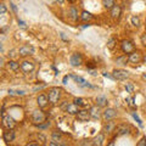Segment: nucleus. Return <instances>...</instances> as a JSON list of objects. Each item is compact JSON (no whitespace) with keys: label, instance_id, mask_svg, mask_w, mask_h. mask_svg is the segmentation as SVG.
<instances>
[{"label":"nucleus","instance_id":"nucleus-35","mask_svg":"<svg viewBox=\"0 0 146 146\" xmlns=\"http://www.w3.org/2000/svg\"><path fill=\"white\" fill-rule=\"evenodd\" d=\"M5 12H6V6H5V4H4V3H1V4H0V13L4 15Z\"/></svg>","mask_w":146,"mask_h":146},{"label":"nucleus","instance_id":"nucleus-26","mask_svg":"<svg viewBox=\"0 0 146 146\" xmlns=\"http://www.w3.org/2000/svg\"><path fill=\"white\" fill-rule=\"evenodd\" d=\"M73 102H74L76 105H78V106H84V105L86 104L85 100L82 99V98H76L74 100H73Z\"/></svg>","mask_w":146,"mask_h":146},{"label":"nucleus","instance_id":"nucleus-3","mask_svg":"<svg viewBox=\"0 0 146 146\" xmlns=\"http://www.w3.org/2000/svg\"><path fill=\"white\" fill-rule=\"evenodd\" d=\"M32 121H33L36 125L42 124L43 122H45V115H44V112L39 111V110L34 111V112H33V115H32Z\"/></svg>","mask_w":146,"mask_h":146},{"label":"nucleus","instance_id":"nucleus-34","mask_svg":"<svg viewBox=\"0 0 146 146\" xmlns=\"http://www.w3.org/2000/svg\"><path fill=\"white\" fill-rule=\"evenodd\" d=\"M136 146H146V136H143Z\"/></svg>","mask_w":146,"mask_h":146},{"label":"nucleus","instance_id":"nucleus-17","mask_svg":"<svg viewBox=\"0 0 146 146\" xmlns=\"http://www.w3.org/2000/svg\"><path fill=\"white\" fill-rule=\"evenodd\" d=\"M71 77H72V78L74 79L80 86H84V88H86V86H91V85L88 83V82H86L84 78H82V77H78V76H71Z\"/></svg>","mask_w":146,"mask_h":146},{"label":"nucleus","instance_id":"nucleus-30","mask_svg":"<svg viewBox=\"0 0 146 146\" xmlns=\"http://www.w3.org/2000/svg\"><path fill=\"white\" fill-rule=\"evenodd\" d=\"M113 129V123L112 122H108L106 125H105V130L107 131V133H110V131H111Z\"/></svg>","mask_w":146,"mask_h":146},{"label":"nucleus","instance_id":"nucleus-6","mask_svg":"<svg viewBox=\"0 0 146 146\" xmlns=\"http://www.w3.org/2000/svg\"><path fill=\"white\" fill-rule=\"evenodd\" d=\"M16 125V122L12 117L10 116H4L3 117V127L6 128V129H13V127Z\"/></svg>","mask_w":146,"mask_h":146},{"label":"nucleus","instance_id":"nucleus-15","mask_svg":"<svg viewBox=\"0 0 146 146\" xmlns=\"http://www.w3.org/2000/svg\"><path fill=\"white\" fill-rule=\"evenodd\" d=\"M79 111H80V110H79V106H78V105H76L74 102L68 105V107H67V110H66V112H67V113H70V115H78V112H79Z\"/></svg>","mask_w":146,"mask_h":146},{"label":"nucleus","instance_id":"nucleus-23","mask_svg":"<svg viewBox=\"0 0 146 146\" xmlns=\"http://www.w3.org/2000/svg\"><path fill=\"white\" fill-rule=\"evenodd\" d=\"M90 113H91V117H94V118H99V116H100V113H99V106L96 105V106H93L90 110Z\"/></svg>","mask_w":146,"mask_h":146},{"label":"nucleus","instance_id":"nucleus-2","mask_svg":"<svg viewBox=\"0 0 146 146\" xmlns=\"http://www.w3.org/2000/svg\"><path fill=\"white\" fill-rule=\"evenodd\" d=\"M121 49H122V51L124 52L125 55L127 54L130 55L131 52L135 51V46H134L133 42H130V40H123L122 44H121Z\"/></svg>","mask_w":146,"mask_h":146},{"label":"nucleus","instance_id":"nucleus-36","mask_svg":"<svg viewBox=\"0 0 146 146\" xmlns=\"http://www.w3.org/2000/svg\"><path fill=\"white\" fill-rule=\"evenodd\" d=\"M68 105H70V104H68L67 101H63V104L61 105V110H63V111H66L67 107H68Z\"/></svg>","mask_w":146,"mask_h":146},{"label":"nucleus","instance_id":"nucleus-4","mask_svg":"<svg viewBox=\"0 0 146 146\" xmlns=\"http://www.w3.org/2000/svg\"><path fill=\"white\" fill-rule=\"evenodd\" d=\"M112 76H113V78L117 80H124L129 77V72L124 71V70H115L112 73Z\"/></svg>","mask_w":146,"mask_h":146},{"label":"nucleus","instance_id":"nucleus-33","mask_svg":"<svg viewBox=\"0 0 146 146\" xmlns=\"http://www.w3.org/2000/svg\"><path fill=\"white\" fill-rule=\"evenodd\" d=\"M133 117H134V119H135L136 122H138V123H139V125H140V127H143V122H141V119H140V118H139V116H138V115H136V113H135V112H133Z\"/></svg>","mask_w":146,"mask_h":146},{"label":"nucleus","instance_id":"nucleus-1","mask_svg":"<svg viewBox=\"0 0 146 146\" xmlns=\"http://www.w3.org/2000/svg\"><path fill=\"white\" fill-rule=\"evenodd\" d=\"M61 89L60 88H51L49 90V94H48V98H49V102L52 104V105H56L58 102V100L61 98Z\"/></svg>","mask_w":146,"mask_h":146},{"label":"nucleus","instance_id":"nucleus-38","mask_svg":"<svg viewBox=\"0 0 146 146\" xmlns=\"http://www.w3.org/2000/svg\"><path fill=\"white\" fill-rule=\"evenodd\" d=\"M18 25H20V26L22 27V28H27V26H26V23H25V22H23V21H21V20H18Z\"/></svg>","mask_w":146,"mask_h":146},{"label":"nucleus","instance_id":"nucleus-12","mask_svg":"<svg viewBox=\"0 0 146 146\" xmlns=\"http://www.w3.org/2000/svg\"><path fill=\"white\" fill-rule=\"evenodd\" d=\"M128 57H129V62H130V63H139V62L141 61V58H143V57H141V54H140L139 51L131 52Z\"/></svg>","mask_w":146,"mask_h":146},{"label":"nucleus","instance_id":"nucleus-31","mask_svg":"<svg viewBox=\"0 0 146 146\" xmlns=\"http://www.w3.org/2000/svg\"><path fill=\"white\" fill-rule=\"evenodd\" d=\"M115 43H116V40H115V39H113V38H111V39H110V40H108L107 48H108V49H113V48H115Z\"/></svg>","mask_w":146,"mask_h":146},{"label":"nucleus","instance_id":"nucleus-45","mask_svg":"<svg viewBox=\"0 0 146 146\" xmlns=\"http://www.w3.org/2000/svg\"><path fill=\"white\" fill-rule=\"evenodd\" d=\"M107 146H115V143H113V141H111V143H110Z\"/></svg>","mask_w":146,"mask_h":146},{"label":"nucleus","instance_id":"nucleus-32","mask_svg":"<svg viewBox=\"0 0 146 146\" xmlns=\"http://www.w3.org/2000/svg\"><path fill=\"white\" fill-rule=\"evenodd\" d=\"M125 90L128 91V93H133L134 85H133V84H125Z\"/></svg>","mask_w":146,"mask_h":146},{"label":"nucleus","instance_id":"nucleus-28","mask_svg":"<svg viewBox=\"0 0 146 146\" xmlns=\"http://www.w3.org/2000/svg\"><path fill=\"white\" fill-rule=\"evenodd\" d=\"M51 136H52L54 141H58V140L61 139V133H60V131H57V130H55V131H52Z\"/></svg>","mask_w":146,"mask_h":146},{"label":"nucleus","instance_id":"nucleus-47","mask_svg":"<svg viewBox=\"0 0 146 146\" xmlns=\"http://www.w3.org/2000/svg\"><path fill=\"white\" fill-rule=\"evenodd\" d=\"M56 1H58L60 4H62V3H63V0H56Z\"/></svg>","mask_w":146,"mask_h":146},{"label":"nucleus","instance_id":"nucleus-50","mask_svg":"<svg viewBox=\"0 0 146 146\" xmlns=\"http://www.w3.org/2000/svg\"><path fill=\"white\" fill-rule=\"evenodd\" d=\"M145 78H146V76H145Z\"/></svg>","mask_w":146,"mask_h":146},{"label":"nucleus","instance_id":"nucleus-21","mask_svg":"<svg viewBox=\"0 0 146 146\" xmlns=\"http://www.w3.org/2000/svg\"><path fill=\"white\" fill-rule=\"evenodd\" d=\"M70 16L73 21H78V10L76 7H71L70 9Z\"/></svg>","mask_w":146,"mask_h":146},{"label":"nucleus","instance_id":"nucleus-25","mask_svg":"<svg viewBox=\"0 0 146 146\" xmlns=\"http://www.w3.org/2000/svg\"><path fill=\"white\" fill-rule=\"evenodd\" d=\"M9 67H10L13 72H17L18 70H20V65H18L16 61H12V60L9 61Z\"/></svg>","mask_w":146,"mask_h":146},{"label":"nucleus","instance_id":"nucleus-11","mask_svg":"<svg viewBox=\"0 0 146 146\" xmlns=\"http://www.w3.org/2000/svg\"><path fill=\"white\" fill-rule=\"evenodd\" d=\"M36 102H38V106L40 108H44L45 106L48 105L49 102V98H48V95H45V94H40L38 99H36Z\"/></svg>","mask_w":146,"mask_h":146},{"label":"nucleus","instance_id":"nucleus-16","mask_svg":"<svg viewBox=\"0 0 146 146\" xmlns=\"http://www.w3.org/2000/svg\"><path fill=\"white\" fill-rule=\"evenodd\" d=\"M116 133H117L118 136H119V135L129 134V127H128V125H124V124L118 125V127L116 128Z\"/></svg>","mask_w":146,"mask_h":146},{"label":"nucleus","instance_id":"nucleus-42","mask_svg":"<svg viewBox=\"0 0 146 146\" xmlns=\"http://www.w3.org/2000/svg\"><path fill=\"white\" fill-rule=\"evenodd\" d=\"M67 80H68V77H67V76H66V77H63V80H62V82H63V84H67Z\"/></svg>","mask_w":146,"mask_h":146},{"label":"nucleus","instance_id":"nucleus-49","mask_svg":"<svg viewBox=\"0 0 146 146\" xmlns=\"http://www.w3.org/2000/svg\"><path fill=\"white\" fill-rule=\"evenodd\" d=\"M68 1H70V3H72V1H74V0H68Z\"/></svg>","mask_w":146,"mask_h":146},{"label":"nucleus","instance_id":"nucleus-20","mask_svg":"<svg viewBox=\"0 0 146 146\" xmlns=\"http://www.w3.org/2000/svg\"><path fill=\"white\" fill-rule=\"evenodd\" d=\"M102 5H104V7L111 10V9L115 6L116 4H115V0H102Z\"/></svg>","mask_w":146,"mask_h":146},{"label":"nucleus","instance_id":"nucleus-10","mask_svg":"<svg viewBox=\"0 0 146 146\" xmlns=\"http://www.w3.org/2000/svg\"><path fill=\"white\" fill-rule=\"evenodd\" d=\"M34 63L33 62H31V61H23L21 63V70L23 71V72H26V73H29V72H32L34 70Z\"/></svg>","mask_w":146,"mask_h":146},{"label":"nucleus","instance_id":"nucleus-37","mask_svg":"<svg viewBox=\"0 0 146 146\" xmlns=\"http://www.w3.org/2000/svg\"><path fill=\"white\" fill-rule=\"evenodd\" d=\"M141 43H143L145 46H146V34H143V35H141Z\"/></svg>","mask_w":146,"mask_h":146},{"label":"nucleus","instance_id":"nucleus-46","mask_svg":"<svg viewBox=\"0 0 146 146\" xmlns=\"http://www.w3.org/2000/svg\"><path fill=\"white\" fill-rule=\"evenodd\" d=\"M29 146H39V145H38V144H31Z\"/></svg>","mask_w":146,"mask_h":146},{"label":"nucleus","instance_id":"nucleus-18","mask_svg":"<svg viewBox=\"0 0 146 146\" xmlns=\"http://www.w3.org/2000/svg\"><path fill=\"white\" fill-rule=\"evenodd\" d=\"M96 105L99 107H104L107 105V99L106 96H102V95H100V96L96 98Z\"/></svg>","mask_w":146,"mask_h":146},{"label":"nucleus","instance_id":"nucleus-41","mask_svg":"<svg viewBox=\"0 0 146 146\" xmlns=\"http://www.w3.org/2000/svg\"><path fill=\"white\" fill-rule=\"evenodd\" d=\"M38 139H40V140H42L43 143H44V141H45V136H44V135H42V134H40V135H38Z\"/></svg>","mask_w":146,"mask_h":146},{"label":"nucleus","instance_id":"nucleus-8","mask_svg":"<svg viewBox=\"0 0 146 146\" xmlns=\"http://www.w3.org/2000/svg\"><path fill=\"white\" fill-rule=\"evenodd\" d=\"M77 117H78V119L80 122H88L91 117V113H90V111H88V110H80L78 112V115H77Z\"/></svg>","mask_w":146,"mask_h":146},{"label":"nucleus","instance_id":"nucleus-43","mask_svg":"<svg viewBox=\"0 0 146 146\" xmlns=\"http://www.w3.org/2000/svg\"><path fill=\"white\" fill-rule=\"evenodd\" d=\"M10 5H11V7H12V10H13V11H17V9H16V6H15V5H13V4H12V3L10 4Z\"/></svg>","mask_w":146,"mask_h":146},{"label":"nucleus","instance_id":"nucleus-39","mask_svg":"<svg viewBox=\"0 0 146 146\" xmlns=\"http://www.w3.org/2000/svg\"><path fill=\"white\" fill-rule=\"evenodd\" d=\"M43 88H45V84H43V85H38V86H35V88H34V90H39V89H43Z\"/></svg>","mask_w":146,"mask_h":146},{"label":"nucleus","instance_id":"nucleus-7","mask_svg":"<svg viewBox=\"0 0 146 146\" xmlns=\"http://www.w3.org/2000/svg\"><path fill=\"white\" fill-rule=\"evenodd\" d=\"M33 54H34V48L31 46V45H23L18 50V55L20 56H28V55H33Z\"/></svg>","mask_w":146,"mask_h":146},{"label":"nucleus","instance_id":"nucleus-40","mask_svg":"<svg viewBox=\"0 0 146 146\" xmlns=\"http://www.w3.org/2000/svg\"><path fill=\"white\" fill-rule=\"evenodd\" d=\"M49 146H60V145H58V144L56 143V141H51V143L49 144Z\"/></svg>","mask_w":146,"mask_h":146},{"label":"nucleus","instance_id":"nucleus-44","mask_svg":"<svg viewBox=\"0 0 146 146\" xmlns=\"http://www.w3.org/2000/svg\"><path fill=\"white\" fill-rule=\"evenodd\" d=\"M61 38H62V39H65V40H67V38L65 36V34H63V33H61Z\"/></svg>","mask_w":146,"mask_h":146},{"label":"nucleus","instance_id":"nucleus-48","mask_svg":"<svg viewBox=\"0 0 146 146\" xmlns=\"http://www.w3.org/2000/svg\"><path fill=\"white\" fill-rule=\"evenodd\" d=\"M144 61H145V63H146V54H145V56H144Z\"/></svg>","mask_w":146,"mask_h":146},{"label":"nucleus","instance_id":"nucleus-9","mask_svg":"<svg viewBox=\"0 0 146 146\" xmlns=\"http://www.w3.org/2000/svg\"><path fill=\"white\" fill-rule=\"evenodd\" d=\"M117 116V111L115 108H107V110H105L104 113H102V117L105 118L106 121H111L113 119Z\"/></svg>","mask_w":146,"mask_h":146},{"label":"nucleus","instance_id":"nucleus-14","mask_svg":"<svg viewBox=\"0 0 146 146\" xmlns=\"http://www.w3.org/2000/svg\"><path fill=\"white\" fill-rule=\"evenodd\" d=\"M3 139H4V141H6V143L13 141V139H15V131L12 129H9L7 131H5V133L3 134Z\"/></svg>","mask_w":146,"mask_h":146},{"label":"nucleus","instance_id":"nucleus-27","mask_svg":"<svg viewBox=\"0 0 146 146\" xmlns=\"http://www.w3.org/2000/svg\"><path fill=\"white\" fill-rule=\"evenodd\" d=\"M131 25L135 26V27H139L140 26V18L138 16H133L131 17Z\"/></svg>","mask_w":146,"mask_h":146},{"label":"nucleus","instance_id":"nucleus-24","mask_svg":"<svg viewBox=\"0 0 146 146\" xmlns=\"http://www.w3.org/2000/svg\"><path fill=\"white\" fill-rule=\"evenodd\" d=\"M117 63H119V65H127V62H129V57L124 55V56H121V57H117L116 60Z\"/></svg>","mask_w":146,"mask_h":146},{"label":"nucleus","instance_id":"nucleus-5","mask_svg":"<svg viewBox=\"0 0 146 146\" xmlns=\"http://www.w3.org/2000/svg\"><path fill=\"white\" fill-rule=\"evenodd\" d=\"M70 63L73 67H79L82 63H83V57H82V55L78 54V52L73 54L71 56V58H70Z\"/></svg>","mask_w":146,"mask_h":146},{"label":"nucleus","instance_id":"nucleus-19","mask_svg":"<svg viewBox=\"0 0 146 146\" xmlns=\"http://www.w3.org/2000/svg\"><path fill=\"white\" fill-rule=\"evenodd\" d=\"M104 140H105V136L104 134H99L96 138H95L93 141H94V146H102L104 144Z\"/></svg>","mask_w":146,"mask_h":146},{"label":"nucleus","instance_id":"nucleus-13","mask_svg":"<svg viewBox=\"0 0 146 146\" xmlns=\"http://www.w3.org/2000/svg\"><path fill=\"white\" fill-rule=\"evenodd\" d=\"M110 13H111V17L112 18H119L122 15V9L119 5H115L111 10H110Z\"/></svg>","mask_w":146,"mask_h":146},{"label":"nucleus","instance_id":"nucleus-29","mask_svg":"<svg viewBox=\"0 0 146 146\" xmlns=\"http://www.w3.org/2000/svg\"><path fill=\"white\" fill-rule=\"evenodd\" d=\"M82 146H94L93 140H83L82 141Z\"/></svg>","mask_w":146,"mask_h":146},{"label":"nucleus","instance_id":"nucleus-22","mask_svg":"<svg viewBox=\"0 0 146 146\" xmlns=\"http://www.w3.org/2000/svg\"><path fill=\"white\" fill-rule=\"evenodd\" d=\"M93 18V15L89 12V11H83L80 15V20L82 21H90Z\"/></svg>","mask_w":146,"mask_h":146}]
</instances>
